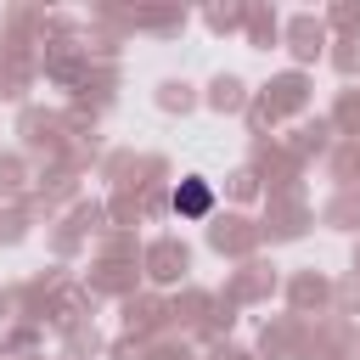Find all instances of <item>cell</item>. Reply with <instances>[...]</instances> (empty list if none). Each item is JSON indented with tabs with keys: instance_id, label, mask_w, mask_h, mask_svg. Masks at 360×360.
I'll return each mask as SVG.
<instances>
[{
	"instance_id": "6da1fadb",
	"label": "cell",
	"mask_w": 360,
	"mask_h": 360,
	"mask_svg": "<svg viewBox=\"0 0 360 360\" xmlns=\"http://www.w3.org/2000/svg\"><path fill=\"white\" fill-rule=\"evenodd\" d=\"M208 202H214V197H208V186H202V180H186V186L174 191V208H180V214H191V219H197V214H208Z\"/></svg>"
}]
</instances>
